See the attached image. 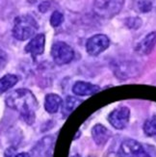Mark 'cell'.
Here are the masks:
<instances>
[{
	"label": "cell",
	"mask_w": 156,
	"mask_h": 157,
	"mask_svg": "<svg viewBox=\"0 0 156 157\" xmlns=\"http://www.w3.org/2000/svg\"><path fill=\"white\" fill-rule=\"evenodd\" d=\"M6 103L10 108L17 111L27 124H33L35 113L38 109V101L29 90L18 89L12 92L6 98Z\"/></svg>",
	"instance_id": "obj_1"
},
{
	"label": "cell",
	"mask_w": 156,
	"mask_h": 157,
	"mask_svg": "<svg viewBox=\"0 0 156 157\" xmlns=\"http://www.w3.org/2000/svg\"><path fill=\"white\" fill-rule=\"evenodd\" d=\"M38 30V24L32 16H19L15 19L13 36L18 40H25L32 38Z\"/></svg>",
	"instance_id": "obj_2"
},
{
	"label": "cell",
	"mask_w": 156,
	"mask_h": 157,
	"mask_svg": "<svg viewBox=\"0 0 156 157\" xmlns=\"http://www.w3.org/2000/svg\"><path fill=\"white\" fill-rule=\"evenodd\" d=\"M124 0H94L93 11L99 17L111 18L121 11Z\"/></svg>",
	"instance_id": "obj_3"
},
{
	"label": "cell",
	"mask_w": 156,
	"mask_h": 157,
	"mask_svg": "<svg viewBox=\"0 0 156 157\" xmlns=\"http://www.w3.org/2000/svg\"><path fill=\"white\" fill-rule=\"evenodd\" d=\"M51 55L57 65H66L72 61L74 52L69 44L64 42H57L52 45Z\"/></svg>",
	"instance_id": "obj_4"
},
{
	"label": "cell",
	"mask_w": 156,
	"mask_h": 157,
	"mask_svg": "<svg viewBox=\"0 0 156 157\" xmlns=\"http://www.w3.org/2000/svg\"><path fill=\"white\" fill-rule=\"evenodd\" d=\"M118 155L120 157H150L139 142L127 139L121 143Z\"/></svg>",
	"instance_id": "obj_5"
},
{
	"label": "cell",
	"mask_w": 156,
	"mask_h": 157,
	"mask_svg": "<svg viewBox=\"0 0 156 157\" xmlns=\"http://www.w3.org/2000/svg\"><path fill=\"white\" fill-rule=\"evenodd\" d=\"M110 44V40L106 35L102 34H98V35H94L92 38L88 40L86 44L87 52L93 56H97L101 52L106 50Z\"/></svg>",
	"instance_id": "obj_6"
},
{
	"label": "cell",
	"mask_w": 156,
	"mask_h": 157,
	"mask_svg": "<svg viewBox=\"0 0 156 157\" xmlns=\"http://www.w3.org/2000/svg\"><path fill=\"white\" fill-rule=\"evenodd\" d=\"M129 117H130L129 109L125 106H120L116 108L110 113L109 117H108V121H109L113 127L117 129H124L128 124Z\"/></svg>",
	"instance_id": "obj_7"
},
{
	"label": "cell",
	"mask_w": 156,
	"mask_h": 157,
	"mask_svg": "<svg viewBox=\"0 0 156 157\" xmlns=\"http://www.w3.org/2000/svg\"><path fill=\"white\" fill-rule=\"evenodd\" d=\"M44 44H45V37L44 34H39V35L34 37L30 42L25 46V51L30 53L33 57H37L40 54H43L44 50Z\"/></svg>",
	"instance_id": "obj_8"
},
{
	"label": "cell",
	"mask_w": 156,
	"mask_h": 157,
	"mask_svg": "<svg viewBox=\"0 0 156 157\" xmlns=\"http://www.w3.org/2000/svg\"><path fill=\"white\" fill-rule=\"evenodd\" d=\"M100 91V88L97 85L84 81H78L72 87V92L76 95L85 97V95H92Z\"/></svg>",
	"instance_id": "obj_9"
},
{
	"label": "cell",
	"mask_w": 156,
	"mask_h": 157,
	"mask_svg": "<svg viewBox=\"0 0 156 157\" xmlns=\"http://www.w3.org/2000/svg\"><path fill=\"white\" fill-rule=\"evenodd\" d=\"M156 44V32H151L137 45L136 50L142 55H148Z\"/></svg>",
	"instance_id": "obj_10"
},
{
	"label": "cell",
	"mask_w": 156,
	"mask_h": 157,
	"mask_svg": "<svg viewBox=\"0 0 156 157\" xmlns=\"http://www.w3.org/2000/svg\"><path fill=\"white\" fill-rule=\"evenodd\" d=\"M93 139L97 145H104L105 143L110 139L111 133L108 129L102 124H96L92 130Z\"/></svg>",
	"instance_id": "obj_11"
},
{
	"label": "cell",
	"mask_w": 156,
	"mask_h": 157,
	"mask_svg": "<svg viewBox=\"0 0 156 157\" xmlns=\"http://www.w3.org/2000/svg\"><path fill=\"white\" fill-rule=\"evenodd\" d=\"M63 101L58 94H49L45 97V101H44V107L45 110L49 114H54L56 113L59 108L62 105Z\"/></svg>",
	"instance_id": "obj_12"
},
{
	"label": "cell",
	"mask_w": 156,
	"mask_h": 157,
	"mask_svg": "<svg viewBox=\"0 0 156 157\" xmlns=\"http://www.w3.org/2000/svg\"><path fill=\"white\" fill-rule=\"evenodd\" d=\"M17 76L13 75V74H7L2 78H0V94H3L10 90L17 83Z\"/></svg>",
	"instance_id": "obj_13"
},
{
	"label": "cell",
	"mask_w": 156,
	"mask_h": 157,
	"mask_svg": "<svg viewBox=\"0 0 156 157\" xmlns=\"http://www.w3.org/2000/svg\"><path fill=\"white\" fill-rule=\"evenodd\" d=\"M81 102H82V100L80 99H77L73 97H67L65 103H64V106H63V113L65 116L67 115H70L74 109H75Z\"/></svg>",
	"instance_id": "obj_14"
},
{
	"label": "cell",
	"mask_w": 156,
	"mask_h": 157,
	"mask_svg": "<svg viewBox=\"0 0 156 157\" xmlns=\"http://www.w3.org/2000/svg\"><path fill=\"white\" fill-rule=\"evenodd\" d=\"M144 132L148 137L156 136V116H153V117L145 121Z\"/></svg>",
	"instance_id": "obj_15"
},
{
	"label": "cell",
	"mask_w": 156,
	"mask_h": 157,
	"mask_svg": "<svg viewBox=\"0 0 156 157\" xmlns=\"http://www.w3.org/2000/svg\"><path fill=\"white\" fill-rule=\"evenodd\" d=\"M64 21V15L62 13H60L58 11H55L50 17V23L53 27H58Z\"/></svg>",
	"instance_id": "obj_16"
},
{
	"label": "cell",
	"mask_w": 156,
	"mask_h": 157,
	"mask_svg": "<svg viewBox=\"0 0 156 157\" xmlns=\"http://www.w3.org/2000/svg\"><path fill=\"white\" fill-rule=\"evenodd\" d=\"M152 8L151 0H139L138 1V10L142 13L150 12Z\"/></svg>",
	"instance_id": "obj_17"
},
{
	"label": "cell",
	"mask_w": 156,
	"mask_h": 157,
	"mask_svg": "<svg viewBox=\"0 0 156 157\" xmlns=\"http://www.w3.org/2000/svg\"><path fill=\"white\" fill-rule=\"evenodd\" d=\"M125 24L127 27H129L131 29H137L141 26L142 20L139 17H130L125 20Z\"/></svg>",
	"instance_id": "obj_18"
},
{
	"label": "cell",
	"mask_w": 156,
	"mask_h": 157,
	"mask_svg": "<svg viewBox=\"0 0 156 157\" xmlns=\"http://www.w3.org/2000/svg\"><path fill=\"white\" fill-rule=\"evenodd\" d=\"M5 60H6V55L5 53L0 49V67H1V65L5 64Z\"/></svg>",
	"instance_id": "obj_19"
},
{
	"label": "cell",
	"mask_w": 156,
	"mask_h": 157,
	"mask_svg": "<svg viewBox=\"0 0 156 157\" xmlns=\"http://www.w3.org/2000/svg\"><path fill=\"white\" fill-rule=\"evenodd\" d=\"M16 157H30V155L26 152H21V153H18Z\"/></svg>",
	"instance_id": "obj_20"
},
{
	"label": "cell",
	"mask_w": 156,
	"mask_h": 157,
	"mask_svg": "<svg viewBox=\"0 0 156 157\" xmlns=\"http://www.w3.org/2000/svg\"><path fill=\"white\" fill-rule=\"evenodd\" d=\"M71 157H80L79 155H73V156H71Z\"/></svg>",
	"instance_id": "obj_21"
}]
</instances>
